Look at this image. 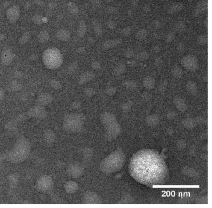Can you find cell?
<instances>
[{
  "mask_svg": "<svg viewBox=\"0 0 212 208\" xmlns=\"http://www.w3.org/2000/svg\"><path fill=\"white\" fill-rule=\"evenodd\" d=\"M93 29L95 34L97 36H100L102 34V26L100 23L97 20H94L92 22Z\"/></svg>",
  "mask_w": 212,
  "mask_h": 208,
  "instance_id": "15",
  "label": "cell"
},
{
  "mask_svg": "<svg viewBox=\"0 0 212 208\" xmlns=\"http://www.w3.org/2000/svg\"><path fill=\"white\" fill-rule=\"evenodd\" d=\"M67 9L69 13L73 15H76L79 12V8L75 3L69 2L67 4Z\"/></svg>",
  "mask_w": 212,
  "mask_h": 208,
  "instance_id": "21",
  "label": "cell"
},
{
  "mask_svg": "<svg viewBox=\"0 0 212 208\" xmlns=\"http://www.w3.org/2000/svg\"><path fill=\"white\" fill-rule=\"evenodd\" d=\"M49 34L46 31H41L38 36L39 42L42 44H45L49 41Z\"/></svg>",
  "mask_w": 212,
  "mask_h": 208,
  "instance_id": "18",
  "label": "cell"
},
{
  "mask_svg": "<svg viewBox=\"0 0 212 208\" xmlns=\"http://www.w3.org/2000/svg\"><path fill=\"white\" fill-rule=\"evenodd\" d=\"M96 75L91 71H87L81 74L78 78V83L80 85L85 84L95 79Z\"/></svg>",
  "mask_w": 212,
  "mask_h": 208,
  "instance_id": "7",
  "label": "cell"
},
{
  "mask_svg": "<svg viewBox=\"0 0 212 208\" xmlns=\"http://www.w3.org/2000/svg\"><path fill=\"white\" fill-rule=\"evenodd\" d=\"M85 51H86V50H85V48L83 47L78 48L76 50L77 53L80 54H84L85 53Z\"/></svg>",
  "mask_w": 212,
  "mask_h": 208,
  "instance_id": "38",
  "label": "cell"
},
{
  "mask_svg": "<svg viewBox=\"0 0 212 208\" xmlns=\"http://www.w3.org/2000/svg\"><path fill=\"white\" fill-rule=\"evenodd\" d=\"M56 38L59 41L67 42L71 38V33L69 30L66 29L58 30L56 33Z\"/></svg>",
  "mask_w": 212,
  "mask_h": 208,
  "instance_id": "11",
  "label": "cell"
},
{
  "mask_svg": "<svg viewBox=\"0 0 212 208\" xmlns=\"http://www.w3.org/2000/svg\"><path fill=\"white\" fill-rule=\"evenodd\" d=\"M160 48L158 47H155L153 50V52H154L155 53H158L160 52Z\"/></svg>",
  "mask_w": 212,
  "mask_h": 208,
  "instance_id": "44",
  "label": "cell"
},
{
  "mask_svg": "<svg viewBox=\"0 0 212 208\" xmlns=\"http://www.w3.org/2000/svg\"><path fill=\"white\" fill-rule=\"evenodd\" d=\"M177 116V112L174 110L169 111L166 114V117L168 119L172 120L176 118Z\"/></svg>",
  "mask_w": 212,
  "mask_h": 208,
  "instance_id": "32",
  "label": "cell"
},
{
  "mask_svg": "<svg viewBox=\"0 0 212 208\" xmlns=\"http://www.w3.org/2000/svg\"><path fill=\"white\" fill-rule=\"evenodd\" d=\"M124 85L126 89L129 90H135L137 87V83L135 81L133 80L125 81L124 83Z\"/></svg>",
  "mask_w": 212,
  "mask_h": 208,
  "instance_id": "22",
  "label": "cell"
},
{
  "mask_svg": "<svg viewBox=\"0 0 212 208\" xmlns=\"http://www.w3.org/2000/svg\"><path fill=\"white\" fill-rule=\"evenodd\" d=\"M100 119L101 123L105 126L116 120V116L114 114L107 112H104L100 115Z\"/></svg>",
  "mask_w": 212,
  "mask_h": 208,
  "instance_id": "8",
  "label": "cell"
},
{
  "mask_svg": "<svg viewBox=\"0 0 212 208\" xmlns=\"http://www.w3.org/2000/svg\"><path fill=\"white\" fill-rule=\"evenodd\" d=\"M49 84L52 89L56 90H59L61 89L62 87L61 83L59 81L56 79H53L50 81Z\"/></svg>",
  "mask_w": 212,
  "mask_h": 208,
  "instance_id": "23",
  "label": "cell"
},
{
  "mask_svg": "<svg viewBox=\"0 0 212 208\" xmlns=\"http://www.w3.org/2000/svg\"><path fill=\"white\" fill-rule=\"evenodd\" d=\"M85 121V115L82 113H71L65 116L63 126L69 130L76 131L81 128Z\"/></svg>",
  "mask_w": 212,
  "mask_h": 208,
  "instance_id": "2",
  "label": "cell"
},
{
  "mask_svg": "<svg viewBox=\"0 0 212 208\" xmlns=\"http://www.w3.org/2000/svg\"><path fill=\"white\" fill-rule=\"evenodd\" d=\"M78 68V65L76 62H73L69 64L68 66L67 71L69 74L75 73Z\"/></svg>",
  "mask_w": 212,
  "mask_h": 208,
  "instance_id": "25",
  "label": "cell"
},
{
  "mask_svg": "<svg viewBox=\"0 0 212 208\" xmlns=\"http://www.w3.org/2000/svg\"><path fill=\"white\" fill-rule=\"evenodd\" d=\"M117 89L113 86H109L105 89V93L108 96H112L116 93Z\"/></svg>",
  "mask_w": 212,
  "mask_h": 208,
  "instance_id": "26",
  "label": "cell"
},
{
  "mask_svg": "<svg viewBox=\"0 0 212 208\" xmlns=\"http://www.w3.org/2000/svg\"><path fill=\"white\" fill-rule=\"evenodd\" d=\"M127 64L131 67H134L136 66L137 63L134 60H131L128 61L127 62Z\"/></svg>",
  "mask_w": 212,
  "mask_h": 208,
  "instance_id": "41",
  "label": "cell"
},
{
  "mask_svg": "<svg viewBox=\"0 0 212 208\" xmlns=\"http://www.w3.org/2000/svg\"><path fill=\"white\" fill-rule=\"evenodd\" d=\"M107 26L109 29H113L115 28V24L112 20H108L107 22Z\"/></svg>",
  "mask_w": 212,
  "mask_h": 208,
  "instance_id": "36",
  "label": "cell"
},
{
  "mask_svg": "<svg viewBox=\"0 0 212 208\" xmlns=\"http://www.w3.org/2000/svg\"><path fill=\"white\" fill-rule=\"evenodd\" d=\"M143 87L148 90H151L154 89L155 85V80L153 77L151 76H146L144 77L143 80Z\"/></svg>",
  "mask_w": 212,
  "mask_h": 208,
  "instance_id": "12",
  "label": "cell"
},
{
  "mask_svg": "<svg viewBox=\"0 0 212 208\" xmlns=\"http://www.w3.org/2000/svg\"><path fill=\"white\" fill-rule=\"evenodd\" d=\"M34 21H35L36 23L37 24H40L43 23V22H42V18L40 16H36L35 17V18H34Z\"/></svg>",
  "mask_w": 212,
  "mask_h": 208,
  "instance_id": "40",
  "label": "cell"
},
{
  "mask_svg": "<svg viewBox=\"0 0 212 208\" xmlns=\"http://www.w3.org/2000/svg\"><path fill=\"white\" fill-rule=\"evenodd\" d=\"M126 69V65L123 63H119L114 69V73L117 76H120L124 74Z\"/></svg>",
  "mask_w": 212,
  "mask_h": 208,
  "instance_id": "20",
  "label": "cell"
},
{
  "mask_svg": "<svg viewBox=\"0 0 212 208\" xmlns=\"http://www.w3.org/2000/svg\"><path fill=\"white\" fill-rule=\"evenodd\" d=\"M152 94L148 91H144L141 93V97L143 101L146 102H149L152 99Z\"/></svg>",
  "mask_w": 212,
  "mask_h": 208,
  "instance_id": "30",
  "label": "cell"
},
{
  "mask_svg": "<svg viewBox=\"0 0 212 208\" xmlns=\"http://www.w3.org/2000/svg\"><path fill=\"white\" fill-rule=\"evenodd\" d=\"M84 93L87 97L92 98L96 95V91L93 88L87 87L84 89Z\"/></svg>",
  "mask_w": 212,
  "mask_h": 208,
  "instance_id": "27",
  "label": "cell"
},
{
  "mask_svg": "<svg viewBox=\"0 0 212 208\" xmlns=\"http://www.w3.org/2000/svg\"><path fill=\"white\" fill-rule=\"evenodd\" d=\"M82 106L81 102L79 101H75L71 104V108L75 110L79 109Z\"/></svg>",
  "mask_w": 212,
  "mask_h": 208,
  "instance_id": "34",
  "label": "cell"
},
{
  "mask_svg": "<svg viewBox=\"0 0 212 208\" xmlns=\"http://www.w3.org/2000/svg\"><path fill=\"white\" fill-rule=\"evenodd\" d=\"M68 186H66L67 188L66 189V190L68 191H70L72 192V191H75L76 190L78 186L75 185V183L70 182L68 184Z\"/></svg>",
  "mask_w": 212,
  "mask_h": 208,
  "instance_id": "31",
  "label": "cell"
},
{
  "mask_svg": "<svg viewBox=\"0 0 212 208\" xmlns=\"http://www.w3.org/2000/svg\"><path fill=\"white\" fill-rule=\"evenodd\" d=\"M146 121L147 124L150 126H155L157 125L160 121V118L157 114H152L147 116L146 118Z\"/></svg>",
  "mask_w": 212,
  "mask_h": 208,
  "instance_id": "16",
  "label": "cell"
},
{
  "mask_svg": "<svg viewBox=\"0 0 212 208\" xmlns=\"http://www.w3.org/2000/svg\"><path fill=\"white\" fill-rule=\"evenodd\" d=\"M172 75L174 78L180 79L182 78L184 75V72L180 66H175L172 69Z\"/></svg>",
  "mask_w": 212,
  "mask_h": 208,
  "instance_id": "17",
  "label": "cell"
},
{
  "mask_svg": "<svg viewBox=\"0 0 212 208\" xmlns=\"http://www.w3.org/2000/svg\"><path fill=\"white\" fill-rule=\"evenodd\" d=\"M122 43L120 39H112L104 41L102 44V47L105 50H109L118 46Z\"/></svg>",
  "mask_w": 212,
  "mask_h": 208,
  "instance_id": "10",
  "label": "cell"
},
{
  "mask_svg": "<svg viewBox=\"0 0 212 208\" xmlns=\"http://www.w3.org/2000/svg\"><path fill=\"white\" fill-rule=\"evenodd\" d=\"M52 96L49 93L44 92L41 93L37 96L36 99V104L45 107L52 102Z\"/></svg>",
  "mask_w": 212,
  "mask_h": 208,
  "instance_id": "6",
  "label": "cell"
},
{
  "mask_svg": "<svg viewBox=\"0 0 212 208\" xmlns=\"http://www.w3.org/2000/svg\"><path fill=\"white\" fill-rule=\"evenodd\" d=\"M91 67L94 70H99V69H101L102 65L99 62L95 61L92 62Z\"/></svg>",
  "mask_w": 212,
  "mask_h": 208,
  "instance_id": "35",
  "label": "cell"
},
{
  "mask_svg": "<svg viewBox=\"0 0 212 208\" xmlns=\"http://www.w3.org/2000/svg\"><path fill=\"white\" fill-rule=\"evenodd\" d=\"M91 3L93 5H98L101 4V0H89Z\"/></svg>",
  "mask_w": 212,
  "mask_h": 208,
  "instance_id": "42",
  "label": "cell"
},
{
  "mask_svg": "<svg viewBox=\"0 0 212 208\" xmlns=\"http://www.w3.org/2000/svg\"><path fill=\"white\" fill-rule=\"evenodd\" d=\"M168 82L166 80L163 81L159 84L158 89L160 93H163L166 91L167 87H168Z\"/></svg>",
  "mask_w": 212,
  "mask_h": 208,
  "instance_id": "29",
  "label": "cell"
},
{
  "mask_svg": "<svg viewBox=\"0 0 212 208\" xmlns=\"http://www.w3.org/2000/svg\"><path fill=\"white\" fill-rule=\"evenodd\" d=\"M196 122L195 118H188L184 119L182 124L184 126L187 128H192L195 126Z\"/></svg>",
  "mask_w": 212,
  "mask_h": 208,
  "instance_id": "19",
  "label": "cell"
},
{
  "mask_svg": "<svg viewBox=\"0 0 212 208\" xmlns=\"http://www.w3.org/2000/svg\"><path fill=\"white\" fill-rule=\"evenodd\" d=\"M106 2H107V3H110L113 1V0H105Z\"/></svg>",
  "mask_w": 212,
  "mask_h": 208,
  "instance_id": "46",
  "label": "cell"
},
{
  "mask_svg": "<svg viewBox=\"0 0 212 208\" xmlns=\"http://www.w3.org/2000/svg\"><path fill=\"white\" fill-rule=\"evenodd\" d=\"M49 20L48 18L46 17H44L42 18V22L43 23H46L48 22Z\"/></svg>",
  "mask_w": 212,
  "mask_h": 208,
  "instance_id": "45",
  "label": "cell"
},
{
  "mask_svg": "<svg viewBox=\"0 0 212 208\" xmlns=\"http://www.w3.org/2000/svg\"><path fill=\"white\" fill-rule=\"evenodd\" d=\"M38 56L35 54H33L32 56L30 57V59L32 61H36L37 60Z\"/></svg>",
  "mask_w": 212,
  "mask_h": 208,
  "instance_id": "43",
  "label": "cell"
},
{
  "mask_svg": "<svg viewBox=\"0 0 212 208\" xmlns=\"http://www.w3.org/2000/svg\"><path fill=\"white\" fill-rule=\"evenodd\" d=\"M87 31V26L84 20H81L77 30V35L79 38H83L85 36Z\"/></svg>",
  "mask_w": 212,
  "mask_h": 208,
  "instance_id": "13",
  "label": "cell"
},
{
  "mask_svg": "<svg viewBox=\"0 0 212 208\" xmlns=\"http://www.w3.org/2000/svg\"><path fill=\"white\" fill-rule=\"evenodd\" d=\"M43 61L47 68L56 69L62 65L63 57L58 49L56 47L50 48L45 50L43 53Z\"/></svg>",
  "mask_w": 212,
  "mask_h": 208,
  "instance_id": "1",
  "label": "cell"
},
{
  "mask_svg": "<svg viewBox=\"0 0 212 208\" xmlns=\"http://www.w3.org/2000/svg\"><path fill=\"white\" fill-rule=\"evenodd\" d=\"M181 64L187 70L191 72L196 71L199 67L197 58L193 54H187L184 56L181 59Z\"/></svg>",
  "mask_w": 212,
  "mask_h": 208,
  "instance_id": "3",
  "label": "cell"
},
{
  "mask_svg": "<svg viewBox=\"0 0 212 208\" xmlns=\"http://www.w3.org/2000/svg\"><path fill=\"white\" fill-rule=\"evenodd\" d=\"M149 57V54L147 51H142L140 53H138L137 55V58L138 60L142 61H144L147 60Z\"/></svg>",
  "mask_w": 212,
  "mask_h": 208,
  "instance_id": "28",
  "label": "cell"
},
{
  "mask_svg": "<svg viewBox=\"0 0 212 208\" xmlns=\"http://www.w3.org/2000/svg\"><path fill=\"white\" fill-rule=\"evenodd\" d=\"M134 103L131 101H128L123 103L121 106V109L124 113H127L130 111Z\"/></svg>",
  "mask_w": 212,
  "mask_h": 208,
  "instance_id": "24",
  "label": "cell"
},
{
  "mask_svg": "<svg viewBox=\"0 0 212 208\" xmlns=\"http://www.w3.org/2000/svg\"><path fill=\"white\" fill-rule=\"evenodd\" d=\"M5 96V92L4 90L1 88H0V103L3 102Z\"/></svg>",
  "mask_w": 212,
  "mask_h": 208,
  "instance_id": "39",
  "label": "cell"
},
{
  "mask_svg": "<svg viewBox=\"0 0 212 208\" xmlns=\"http://www.w3.org/2000/svg\"><path fill=\"white\" fill-rule=\"evenodd\" d=\"M162 63H163V60L161 57H158L156 58L154 60V64L155 66H160L162 64Z\"/></svg>",
  "mask_w": 212,
  "mask_h": 208,
  "instance_id": "37",
  "label": "cell"
},
{
  "mask_svg": "<svg viewBox=\"0 0 212 208\" xmlns=\"http://www.w3.org/2000/svg\"><path fill=\"white\" fill-rule=\"evenodd\" d=\"M173 103L178 111L181 112H185L188 109V106L185 100L179 97L174 98Z\"/></svg>",
  "mask_w": 212,
  "mask_h": 208,
  "instance_id": "9",
  "label": "cell"
},
{
  "mask_svg": "<svg viewBox=\"0 0 212 208\" xmlns=\"http://www.w3.org/2000/svg\"><path fill=\"white\" fill-rule=\"evenodd\" d=\"M72 1H77V0H72Z\"/></svg>",
  "mask_w": 212,
  "mask_h": 208,
  "instance_id": "47",
  "label": "cell"
},
{
  "mask_svg": "<svg viewBox=\"0 0 212 208\" xmlns=\"http://www.w3.org/2000/svg\"><path fill=\"white\" fill-rule=\"evenodd\" d=\"M27 114L29 117L43 119L46 117L47 112L45 107L36 104L28 110Z\"/></svg>",
  "mask_w": 212,
  "mask_h": 208,
  "instance_id": "4",
  "label": "cell"
},
{
  "mask_svg": "<svg viewBox=\"0 0 212 208\" xmlns=\"http://www.w3.org/2000/svg\"><path fill=\"white\" fill-rule=\"evenodd\" d=\"M186 88L188 93L191 95H196L198 93L197 86L193 81H188L186 84Z\"/></svg>",
  "mask_w": 212,
  "mask_h": 208,
  "instance_id": "14",
  "label": "cell"
},
{
  "mask_svg": "<svg viewBox=\"0 0 212 208\" xmlns=\"http://www.w3.org/2000/svg\"><path fill=\"white\" fill-rule=\"evenodd\" d=\"M15 54L10 49H5L2 52L1 60L2 65L7 66L12 63L15 58Z\"/></svg>",
  "mask_w": 212,
  "mask_h": 208,
  "instance_id": "5",
  "label": "cell"
},
{
  "mask_svg": "<svg viewBox=\"0 0 212 208\" xmlns=\"http://www.w3.org/2000/svg\"><path fill=\"white\" fill-rule=\"evenodd\" d=\"M135 53L131 49H129L125 51L124 55L125 57L127 59H131L135 56Z\"/></svg>",
  "mask_w": 212,
  "mask_h": 208,
  "instance_id": "33",
  "label": "cell"
}]
</instances>
